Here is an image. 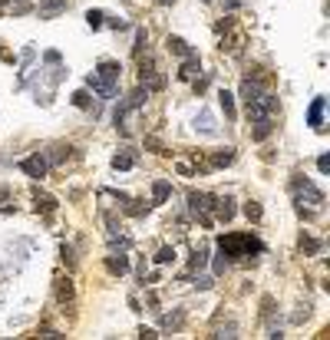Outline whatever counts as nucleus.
Listing matches in <instances>:
<instances>
[{"label": "nucleus", "instance_id": "nucleus-1", "mask_svg": "<svg viewBox=\"0 0 330 340\" xmlns=\"http://www.w3.org/2000/svg\"><path fill=\"white\" fill-rule=\"evenodd\" d=\"M221 251L225 254H251V251H261V241H254L251 235H225L221 238Z\"/></svg>", "mask_w": 330, "mask_h": 340}, {"label": "nucleus", "instance_id": "nucleus-2", "mask_svg": "<svg viewBox=\"0 0 330 340\" xmlns=\"http://www.w3.org/2000/svg\"><path fill=\"white\" fill-rule=\"evenodd\" d=\"M20 168H24V172L30 175V179H43V175L50 172V158L37 152V155H27L24 162H20Z\"/></svg>", "mask_w": 330, "mask_h": 340}, {"label": "nucleus", "instance_id": "nucleus-3", "mask_svg": "<svg viewBox=\"0 0 330 340\" xmlns=\"http://www.w3.org/2000/svg\"><path fill=\"white\" fill-rule=\"evenodd\" d=\"M89 86H93L102 99H116V93H119L116 83H109V79H99V76H89Z\"/></svg>", "mask_w": 330, "mask_h": 340}, {"label": "nucleus", "instance_id": "nucleus-4", "mask_svg": "<svg viewBox=\"0 0 330 340\" xmlns=\"http://www.w3.org/2000/svg\"><path fill=\"white\" fill-rule=\"evenodd\" d=\"M119 73H122V66H119L116 60H102V63H99V73H96V76H99V79H109V83H116Z\"/></svg>", "mask_w": 330, "mask_h": 340}, {"label": "nucleus", "instance_id": "nucleus-5", "mask_svg": "<svg viewBox=\"0 0 330 340\" xmlns=\"http://www.w3.org/2000/svg\"><path fill=\"white\" fill-rule=\"evenodd\" d=\"M294 192H297V195H307L310 202H323V192H320V189H314V185L307 182V179H304V182L297 179V182H294Z\"/></svg>", "mask_w": 330, "mask_h": 340}, {"label": "nucleus", "instance_id": "nucleus-6", "mask_svg": "<svg viewBox=\"0 0 330 340\" xmlns=\"http://www.w3.org/2000/svg\"><path fill=\"white\" fill-rule=\"evenodd\" d=\"M162 86H165V79L158 76V73L142 70V89H145V93H155V89H162Z\"/></svg>", "mask_w": 330, "mask_h": 340}, {"label": "nucleus", "instance_id": "nucleus-7", "mask_svg": "<svg viewBox=\"0 0 330 340\" xmlns=\"http://www.w3.org/2000/svg\"><path fill=\"white\" fill-rule=\"evenodd\" d=\"M135 165V152L132 149H122L116 158H112V168H119V172H126V168Z\"/></svg>", "mask_w": 330, "mask_h": 340}, {"label": "nucleus", "instance_id": "nucleus-8", "mask_svg": "<svg viewBox=\"0 0 330 340\" xmlns=\"http://www.w3.org/2000/svg\"><path fill=\"white\" fill-rule=\"evenodd\" d=\"M271 129H274V119L271 116H258L254 119V139H267V132H271Z\"/></svg>", "mask_w": 330, "mask_h": 340}, {"label": "nucleus", "instance_id": "nucleus-9", "mask_svg": "<svg viewBox=\"0 0 330 340\" xmlns=\"http://www.w3.org/2000/svg\"><path fill=\"white\" fill-rule=\"evenodd\" d=\"M189 205H192V212H195V215H198V212L205 215L208 208L215 205V198H212V195H189Z\"/></svg>", "mask_w": 330, "mask_h": 340}, {"label": "nucleus", "instance_id": "nucleus-10", "mask_svg": "<svg viewBox=\"0 0 330 340\" xmlns=\"http://www.w3.org/2000/svg\"><path fill=\"white\" fill-rule=\"evenodd\" d=\"M215 215H218L221 222H231V215H235V205H231V198H218V202H215Z\"/></svg>", "mask_w": 330, "mask_h": 340}, {"label": "nucleus", "instance_id": "nucleus-11", "mask_svg": "<svg viewBox=\"0 0 330 340\" xmlns=\"http://www.w3.org/2000/svg\"><path fill=\"white\" fill-rule=\"evenodd\" d=\"M169 50H172L175 56H182V60H189V56H195L189 47H185V40H182V37H169Z\"/></svg>", "mask_w": 330, "mask_h": 340}, {"label": "nucleus", "instance_id": "nucleus-12", "mask_svg": "<svg viewBox=\"0 0 330 340\" xmlns=\"http://www.w3.org/2000/svg\"><path fill=\"white\" fill-rule=\"evenodd\" d=\"M33 202H37V208H43V212H53L56 208V198L47 195V192H33Z\"/></svg>", "mask_w": 330, "mask_h": 340}, {"label": "nucleus", "instance_id": "nucleus-13", "mask_svg": "<svg viewBox=\"0 0 330 340\" xmlns=\"http://www.w3.org/2000/svg\"><path fill=\"white\" fill-rule=\"evenodd\" d=\"M106 268H109L112 274H126V271H129V258H126V254H119V258H109V261H106Z\"/></svg>", "mask_w": 330, "mask_h": 340}, {"label": "nucleus", "instance_id": "nucleus-14", "mask_svg": "<svg viewBox=\"0 0 330 340\" xmlns=\"http://www.w3.org/2000/svg\"><path fill=\"white\" fill-rule=\"evenodd\" d=\"M218 103H221V109H225V116L235 119V99H231V93H218Z\"/></svg>", "mask_w": 330, "mask_h": 340}, {"label": "nucleus", "instance_id": "nucleus-15", "mask_svg": "<svg viewBox=\"0 0 330 340\" xmlns=\"http://www.w3.org/2000/svg\"><path fill=\"white\" fill-rule=\"evenodd\" d=\"M320 112H323V96L314 99V106H310V126L314 129H320Z\"/></svg>", "mask_w": 330, "mask_h": 340}, {"label": "nucleus", "instance_id": "nucleus-16", "mask_svg": "<svg viewBox=\"0 0 330 340\" xmlns=\"http://www.w3.org/2000/svg\"><path fill=\"white\" fill-rule=\"evenodd\" d=\"M169 192H172V185H169V182H155V185H152V198H155V202H165Z\"/></svg>", "mask_w": 330, "mask_h": 340}, {"label": "nucleus", "instance_id": "nucleus-17", "mask_svg": "<svg viewBox=\"0 0 330 340\" xmlns=\"http://www.w3.org/2000/svg\"><path fill=\"white\" fill-rule=\"evenodd\" d=\"M56 297L66 301V304L73 301V284H70V281H60V284H56Z\"/></svg>", "mask_w": 330, "mask_h": 340}, {"label": "nucleus", "instance_id": "nucleus-18", "mask_svg": "<svg viewBox=\"0 0 330 340\" xmlns=\"http://www.w3.org/2000/svg\"><path fill=\"white\" fill-rule=\"evenodd\" d=\"M195 126H202V132H215V122H212V112H202Z\"/></svg>", "mask_w": 330, "mask_h": 340}, {"label": "nucleus", "instance_id": "nucleus-19", "mask_svg": "<svg viewBox=\"0 0 330 340\" xmlns=\"http://www.w3.org/2000/svg\"><path fill=\"white\" fill-rule=\"evenodd\" d=\"M244 215H248L251 222H258V218H261V205H258V202H248V205H244Z\"/></svg>", "mask_w": 330, "mask_h": 340}, {"label": "nucleus", "instance_id": "nucleus-20", "mask_svg": "<svg viewBox=\"0 0 330 340\" xmlns=\"http://www.w3.org/2000/svg\"><path fill=\"white\" fill-rule=\"evenodd\" d=\"M195 70H198V60H195V56H189L185 66H182V76H195Z\"/></svg>", "mask_w": 330, "mask_h": 340}, {"label": "nucleus", "instance_id": "nucleus-21", "mask_svg": "<svg viewBox=\"0 0 330 340\" xmlns=\"http://www.w3.org/2000/svg\"><path fill=\"white\" fill-rule=\"evenodd\" d=\"M231 158H235V152H231V149H228V152H218V155H215V158H212V162H215V165H228Z\"/></svg>", "mask_w": 330, "mask_h": 340}, {"label": "nucleus", "instance_id": "nucleus-22", "mask_svg": "<svg viewBox=\"0 0 330 340\" xmlns=\"http://www.w3.org/2000/svg\"><path fill=\"white\" fill-rule=\"evenodd\" d=\"M73 103H76L79 109H86V106H89V93H83V89H79V93H73Z\"/></svg>", "mask_w": 330, "mask_h": 340}, {"label": "nucleus", "instance_id": "nucleus-23", "mask_svg": "<svg viewBox=\"0 0 330 340\" xmlns=\"http://www.w3.org/2000/svg\"><path fill=\"white\" fill-rule=\"evenodd\" d=\"M172 258H175V251H172V248H162V251L155 254V261H158V264H169Z\"/></svg>", "mask_w": 330, "mask_h": 340}, {"label": "nucleus", "instance_id": "nucleus-24", "mask_svg": "<svg viewBox=\"0 0 330 340\" xmlns=\"http://www.w3.org/2000/svg\"><path fill=\"white\" fill-rule=\"evenodd\" d=\"M86 20H89V27H93V30H99V27H102V14H99V10H89Z\"/></svg>", "mask_w": 330, "mask_h": 340}, {"label": "nucleus", "instance_id": "nucleus-25", "mask_svg": "<svg viewBox=\"0 0 330 340\" xmlns=\"http://www.w3.org/2000/svg\"><path fill=\"white\" fill-rule=\"evenodd\" d=\"M300 248H304V251H320V241H314V238H300Z\"/></svg>", "mask_w": 330, "mask_h": 340}, {"label": "nucleus", "instance_id": "nucleus-26", "mask_svg": "<svg viewBox=\"0 0 330 340\" xmlns=\"http://www.w3.org/2000/svg\"><path fill=\"white\" fill-rule=\"evenodd\" d=\"M205 258H208L205 251H195V254H192V268H202V264H205Z\"/></svg>", "mask_w": 330, "mask_h": 340}, {"label": "nucleus", "instance_id": "nucleus-27", "mask_svg": "<svg viewBox=\"0 0 330 340\" xmlns=\"http://www.w3.org/2000/svg\"><path fill=\"white\" fill-rule=\"evenodd\" d=\"M317 168H320V172H330V155H320V158H317Z\"/></svg>", "mask_w": 330, "mask_h": 340}, {"label": "nucleus", "instance_id": "nucleus-28", "mask_svg": "<svg viewBox=\"0 0 330 340\" xmlns=\"http://www.w3.org/2000/svg\"><path fill=\"white\" fill-rule=\"evenodd\" d=\"M145 145H149L152 152H162V142H158V139H149V142H145Z\"/></svg>", "mask_w": 330, "mask_h": 340}, {"label": "nucleus", "instance_id": "nucleus-29", "mask_svg": "<svg viewBox=\"0 0 330 340\" xmlns=\"http://www.w3.org/2000/svg\"><path fill=\"white\" fill-rule=\"evenodd\" d=\"M162 4H165V0H162Z\"/></svg>", "mask_w": 330, "mask_h": 340}]
</instances>
